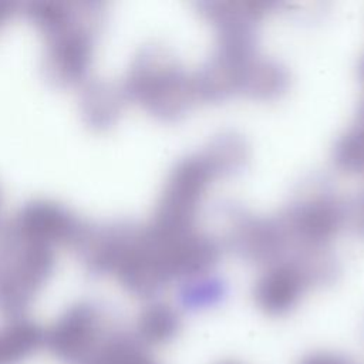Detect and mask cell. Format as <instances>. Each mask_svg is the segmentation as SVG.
I'll return each mask as SVG.
<instances>
[{"label":"cell","instance_id":"6da1fadb","mask_svg":"<svg viewBox=\"0 0 364 364\" xmlns=\"http://www.w3.org/2000/svg\"><path fill=\"white\" fill-rule=\"evenodd\" d=\"M121 88L127 100L168 122L183 118L199 102L193 74L166 47L158 44L138 51Z\"/></svg>","mask_w":364,"mask_h":364},{"label":"cell","instance_id":"7a4b0ae2","mask_svg":"<svg viewBox=\"0 0 364 364\" xmlns=\"http://www.w3.org/2000/svg\"><path fill=\"white\" fill-rule=\"evenodd\" d=\"M53 246L0 226V313L20 317L53 274Z\"/></svg>","mask_w":364,"mask_h":364},{"label":"cell","instance_id":"3957f363","mask_svg":"<svg viewBox=\"0 0 364 364\" xmlns=\"http://www.w3.org/2000/svg\"><path fill=\"white\" fill-rule=\"evenodd\" d=\"M216 178L202 151L178 161L168 175L148 228L164 237L195 230L199 208Z\"/></svg>","mask_w":364,"mask_h":364},{"label":"cell","instance_id":"277c9868","mask_svg":"<svg viewBox=\"0 0 364 364\" xmlns=\"http://www.w3.org/2000/svg\"><path fill=\"white\" fill-rule=\"evenodd\" d=\"M347 219L346 202L326 186L301 192L279 216L289 247L297 253L327 250Z\"/></svg>","mask_w":364,"mask_h":364},{"label":"cell","instance_id":"5b68a950","mask_svg":"<svg viewBox=\"0 0 364 364\" xmlns=\"http://www.w3.org/2000/svg\"><path fill=\"white\" fill-rule=\"evenodd\" d=\"M94 10L90 1H73L67 17L44 33L47 43L43 68L50 81L68 85L87 74L94 50Z\"/></svg>","mask_w":364,"mask_h":364},{"label":"cell","instance_id":"8992f818","mask_svg":"<svg viewBox=\"0 0 364 364\" xmlns=\"http://www.w3.org/2000/svg\"><path fill=\"white\" fill-rule=\"evenodd\" d=\"M112 330L100 304L81 300L46 328L44 347L63 364H92Z\"/></svg>","mask_w":364,"mask_h":364},{"label":"cell","instance_id":"52a82bcc","mask_svg":"<svg viewBox=\"0 0 364 364\" xmlns=\"http://www.w3.org/2000/svg\"><path fill=\"white\" fill-rule=\"evenodd\" d=\"M216 37L212 55L193 73L198 100L205 102H219L240 94L246 65L257 54L255 31Z\"/></svg>","mask_w":364,"mask_h":364},{"label":"cell","instance_id":"ba28073f","mask_svg":"<svg viewBox=\"0 0 364 364\" xmlns=\"http://www.w3.org/2000/svg\"><path fill=\"white\" fill-rule=\"evenodd\" d=\"M314 286H318L314 273L296 256L269 264L255 283L253 299L264 314L282 317L293 311Z\"/></svg>","mask_w":364,"mask_h":364},{"label":"cell","instance_id":"9c48e42d","mask_svg":"<svg viewBox=\"0 0 364 364\" xmlns=\"http://www.w3.org/2000/svg\"><path fill=\"white\" fill-rule=\"evenodd\" d=\"M7 226L23 237L54 246L75 245L85 223L65 205L51 199H31L18 208Z\"/></svg>","mask_w":364,"mask_h":364},{"label":"cell","instance_id":"30bf717a","mask_svg":"<svg viewBox=\"0 0 364 364\" xmlns=\"http://www.w3.org/2000/svg\"><path fill=\"white\" fill-rule=\"evenodd\" d=\"M228 245L250 263L272 264L289 249V242L279 218L233 213L228 226Z\"/></svg>","mask_w":364,"mask_h":364},{"label":"cell","instance_id":"8fae6325","mask_svg":"<svg viewBox=\"0 0 364 364\" xmlns=\"http://www.w3.org/2000/svg\"><path fill=\"white\" fill-rule=\"evenodd\" d=\"M270 7V3L250 0H218L198 4L199 14L216 34L256 31V24Z\"/></svg>","mask_w":364,"mask_h":364},{"label":"cell","instance_id":"7c38bea8","mask_svg":"<svg viewBox=\"0 0 364 364\" xmlns=\"http://www.w3.org/2000/svg\"><path fill=\"white\" fill-rule=\"evenodd\" d=\"M46 328L20 316L0 324V364H23L44 347Z\"/></svg>","mask_w":364,"mask_h":364},{"label":"cell","instance_id":"4fadbf2b","mask_svg":"<svg viewBox=\"0 0 364 364\" xmlns=\"http://www.w3.org/2000/svg\"><path fill=\"white\" fill-rule=\"evenodd\" d=\"M182 327L179 310L165 301H149L138 314L134 337L148 350L162 347L176 338Z\"/></svg>","mask_w":364,"mask_h":364},{"label":"cell","instance_id":"5bb4252c","mask_svg":"<svg viewBox=\"0 0 364 364\" xmlns=\"http://www.w3.org/2000/svg\"><path fill=\"white\" fill-rule=\"evenodd\" d=\"M290 85V74L279 61L256 54L246 65L240 94L259 101L280 98Z\"/></svg>","mask_w":364,"mask_h":364},{"label":"cell","instance_id":"9a60e30c","mask_svg":"<svg viewBox=\"0 0 364 364\" xmlns=\"http://www.w3.org/2000/svg\"><path fill=\"white\" fill-rule=\"evenodd\" d=\"M125 100L121 87L95 80L84 87L80 107L85 122L92 128L102 129L117 121Z\"/></svg>","mask_w":364,"mask_h":364},{"label":"cell","instance_id":"2e32d148","mask_svg":"<svg viewBox=\"0 0 364 364\" xmlns=\"http://www.w3.org/2000/svg\"><path fill=\"white\" fill-rule=\"evenodd\" d=\"M333 164L346 175H364V98L333 148Z\"/></svg>","mask_w":364,"mask_h":364},{"label":"cell","instance_id":"e0dca14e","mask_svg":"<svg viewBox=\"0 0 364 364\" xmlns=\"http://www.w3.org/2000/svg\"><path fill=\"white\" fill-rule=\"evenodd\" d=\"M202 154L215 169L218 178L230 176L246 166L249 145L242 135L229 131L213 136Z\"/></svg>","mask_w":364,"mask_h":364},{"label":"cell","instance_id":"ac0fdd59","mask_svg":"<svg viewBox=\"0 0 364 364\" xmlns=\"http://www.w3.org/2000/svg\"><path fill=\"white\" fill-rule=\"evenodd\" d=\"M92 364H158L132 333L112 330Z\"/></svg>","mask_w":364,"mask_h":364},{"label":"cell","instance_id":"d6986e66","mask_svg":"<svg viewBox=\"0 0 364 364\" xmlns=\"http://www.w3.org/2000/svg\"><path fill=\"white\" fill-rule=\"evenodd\" d=\"M226 284L215 276H199L183 282L179 299L181 304L189 310L209 309L223 300Z\"/></svg>","mask_w":364,"mask_h":364},{"label":"cell","instance_id":"ffe728a7","mask_svg":"<svg viewBox=\"0 0 364 364\" xmlns=\"http://www.w3.org/2000/svg\"><path fill=\"white\" fill-rule=\"evenodd\" d=\"M296 364H355V361L338 351L317 350L304 354Z\"/></svg>","mask_w":364,"mask_h":364},{"label":"cell","instance_id":"44dd1931","mask_svg":"<svg viewBox=\"0 0 364 364\" xmlns=\"http://www.w3.org/2000/svg\"><path fill=\"white\" fill-rule=\"evenodd\" d=\"M348 218L351 220L354 232L358 236L364 237V192L361 193V196L354 203L351 212H348Z\"/></svg>","mask_w":364,"mask_h":364},{"label":"cell","instance_id":"7402d4cb","mask_svg":"<svg viewBox=\"0 0 364 364\" xmlns=\"http://www.w3.org/2000/svg\"><path fill=\"white\" fill-rule=\"evenodd\" d=\"M16 4L9 0H0V26L13 14Z\"/></svg>","mask_w":364,"mask_h":364},{"label":"cell","instance_id":"603a6c76","mask_svg":"<svg viewBox=\"0 0 364 364\" xmlns=\"http://www.w3.org/2000/svg\"><path fill=\"white\" fill-rule=\"evenodd\" d=\"M358 74H360L361 81L364 82V55H363V58H361V61H360V65H358Z\"/></svg>","mask_w":364,"mask_h":364},{"label":"cell","instance_id":"cb8c5ba5","mask_svg":"<svg viewBox=\"0 0 364 364\" xmlns=\"http://www.w3.org/2000/svg\"><path fill=\"white\" fill-rule=\"evenodd\" d=\"M218 364H242V363H239V361H232V360H228V361H220V363H218Z\"/></svg>","mask_w":364,"mask_h":364},{"label":"cell","instance_id":"d4e9b609","mask_svg":"<svg viewBox=\"0 0 364 364\" xmlns=\"http://www.w3.org/2000/svg\"><path fill=\"white\" fill-rule=\"evenodd\" d=\"M0 205H1V195H0Z\"/></svg>","mask_w":364,"mask_h":364}]
</instances>
